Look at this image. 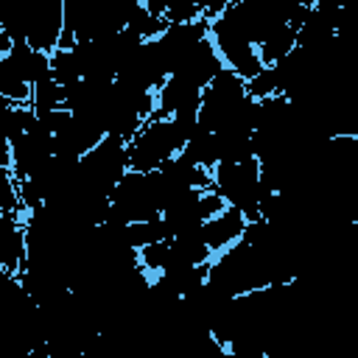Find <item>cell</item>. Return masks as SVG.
Returning a JSON list of instances; mask_svg holds the SVG:
<instances>
[{
	"instance_id": "cell-1",
	"label": "cell",
	"mask_w": 358,
	"mask_h": 358,
	"mask_svg": "<svg viewBox=\"0 0 358 358\" xmlns=\"http://www.w3.org/2000/svg\"><path fill=\"white\" fill-rule=\"evenodd\" d=\"M0 28L11 42L50 56L64 31V0H0Z\"/></svg>"
},
{
	"instance_id": "cell-2",
	"label": "cell",
	"mask_w": 358,
	"mask_h": 358,
	"mask_svg": "<svg viewBox=\"0 0 358 358\" xmlns=\"http://www.w3.org/2000/svg\"><path fill=\"white\" fill-rule=\"evenodd\" d=\"M137 0H64V31L59 48L120 34Z\"/></svg>"
},
{
	"instance_id": "cell-3",
	"label": "cell",
	"mask_w": 358,
	"mask_h": 358,
	"mask_svg": "<svg viewBox=\"0 0 358 358\" xmlns=\"http://www.w3.org/2000/svg\"><path fill=\"white\" fill-rule=\"evenodd\" d=\"M210 190L218 193L224 207L238 210L246 221L260 218V204L271 196L260 179V162L252 157L246 162H218L210 171Z\"/></svg>"
},
{
	"instance_id": "cell-4",
	"label": "cell",
	"mask_w": 358,
	"mask_h": 358,
	"mask_svg": "<svg viewBox=\"0 0 358 358\" xmlns=\"http://www.w3.org/2000/svg\"><path fill=\"white\" fill-rule=\"evenodd\" d=\"M207 36H210L215 53L221 56L224 67L232 70L235 76H241L243 81L255 78L263 70L257 48L246 39V34H243L235 11H232V3H224V8L207 20Z\"/></svg>"
},
{
	"instance_id": "cell-5",
	"label": "cell",
	"mask_w": 358,
	"mask_h": 358,
	"mask_svg": "<svg viewBox=\"0 0 358 358\" xmlns=\"http://www.w3.org/2000/svg\"><path fill=\"white\" fill-rule=\"evenodd\" d=\"M182 145H185V137L171 117H151L126 143L129 171L151 173V171L162 168L171 157H176L182 151Z\"/></svg>"
},
{
	"instance_id": "cell-6",
	"label": "cell",
	"mask_w": 358,
	"mask_h": 358,
	"mask_svg": "<svg viewBox=\"0 0 358 358\" xmlns=\"http://www.w3.org/2000/svg\"><path fill=\"white\" fill-rule=\"evenodd\" d=\"M129 171L126 162V143L103 137L92 151H87L78 159V179L87 190L109 196V190L123 179V173Z\"/></svg>"
},
{
	"instance_id": "cell-7",
	"label": "cell",
	"mask_w": 358,
	"mask_h": 358,
	"mask_svg": "<svg viewBox=\"0 0 358 358\" xmlns=\"http://www.w3.org/2000/svg\"><path fill=\"white\" fill-rule=\"evenodd\" d=\"M109 210L117 218H123L126 224L159 218V207H157L154 190L148 185V173L126 171L123 179L109 190Z\"/></svg>"
},
{
	"instance_id": "cell-8",
	"label": "cell",
	"mask_w": 358,
	"mask_h": 358,
	"mask_svg": "<svg viewBox=\"0 0 358 358\" xmlns=\"http://www.w3.org/2000/svg\"><path fill=\"white\" fill-rule=\"evenodd\" d=\"M218 210H224V201L213 190H187L182 193L171 207L162 210V224L168 238L185 235V232H199L207 218H213Z\"/></svg>"
},
{
	"instance_id": "cell-9",
	"label": "cell",
	"mask_w": 358,
	"mask_h": 358,
	"mask_svg": "<svg viewBox=\"0 0 358 358\" xmlns=\"http://www.w3.org/2000/svg\"><path fill=\"white\" fill-rule=\"evenodd\" d=\"M8 145H11V165L8 168H11L14 179H28L53 157V137L39 120L28 131L14 137Z\"/></svg>"
},
{
	"instance_id": "cell-10",
	"label": "cell",
	"mask_w": 358,
	"mask_h": 358,
	"mask_svg": "<svg viewBox=\"0 0 358 358\" xmlns=\"http://www.w3.org/2000/svg\"><path fill=\"white\" fill-rule=\"evenodd\" d=\"M53 137V154L56 157H67V159H81L87 151H92L101 140L103 131L98 123L78 117V115H67L62 120V126L50 134Z\"/></svg>"
},
{
	"instance_id": "cell-11",
	"label": "cell",
	"mask_w": 358,
	"mask_h": 358,
	"mask_svg": "<svg viewBox=\"0 0 358 358\" xmlns=\"http://www.w3.org/2000/svg\"><path fill=\"white\" fill-rule=\"evenodd\" d=\"M201 90L179 76H168L157 90L154 117H176V115H199Z\"/></svg>"
},
{
	"instance_id": "cell-12",
	"label": "cell",
	"mask_w": 358,
	"mask_h": 358,
	"mask_svg": "<svg viewBox=\"0 0 358 358\" xmlns=\"http://www.w3.org/2000/svg\"><path fill=\"white\" fill-rule=\"evenodd\" d=\"M243 229H246V218H243L238 210L224 207V210H218L213 218L204 221L201 238H204L207 249H210L213 257H215V255L227 252L229 246H235V243L243 238Z\"/></svg>"
},
{
	"instance_id": "cell-13",
	"label": "cell",
	"mask_w": 358,
	"mask_h": 358,
	"mask_svg": "<svg viewBox=\"0 0 358 358\" xmlns=\"http://www.w3.org/2000/svg\"><path fill=\"white\" fill-rule=\"evenodd\" d=\"M25 263V227L22 215L0 213V266L8 274H17Z\"/></svg>"
},
{
	"instance_id": "cell-14",
	"label": "cell",
	"mask_w": 358,
	"mask_h": 358,
	"mask_svg": "<svg viewBox=\"0 0 358 358\" xmlns=\"http://www.w3.org/2000/svg\"><path fill=\"white\" fill-rule=\"evenodd\" d=\"M210 266V263H207ZM207 266H193V263H168L159 274H154L159 282H165L179 299L196 294L207 282Z\"/></svg>"
},
{
	"instance_id": "cell-15",
	"label": "cell",
	"mask_w": 358,
	"mask_h": 358,
	"mask_svg": "<svg viewBox=\"0 0 358 358\" xmlns=\"http://www.w3.org/2000/svg\"><path fill=\"white\" fill-rule=\"evenodd\" d=\"M157 171H162L182 193H187V190H210V171H204V168H199V165H193L190 159H185L182 154H176V157H171L162 168H157Z\"/></svg>"
},
{
	"instance_id": "cell-16",
	"label": "cell",
	"mask_w": 358,
	"mask_h": 358,
	"mask_svg": "<svg viewBox=\"0 0 358 358\" xmlns=\"http://www.w3.org/2000/svg\"><path fill=\"white\" fill-rule=\"evenodd\" d=\"M171 246V263H193V266H207L213 260V252L207 249L201 229L199 232H185L168 238Z\"/></svg>"
},
{
	"instance_id": "cell-17",
	"label": "cell",
	"mask_w": 358,
	"mask_h": 358,
	"mask_svg": "<svg viewBox=\"0 0 358 358\" xmlns=\"http://www.w3.org/2000/svg\"><path fill=\"white\" fill-rule=\"evenodd\" d=\"M0 98L11 103H28L31 98V84L25 81L20 64L8 53L0 56Z\"/></svg>"
},
{
	"instance_id": "cell-18",
	"label": "cell",
	"mask_w": 358,
	"mask_h": 358,
	"mask_svg": "<svg viewBox=\"0 0 358 358\" xmlns=\"http://www.w3.org/2000/svg\"><path fill=\"white\" fill-rule=\"evenodd\" d=\"M185 159H190L193 165L204 168V171H213L218 165V145H215V134L213 131H204V129H196L187 143L182 145L179 151Z\"/></svg>"
},
{
	"instance_id": "cell-19",
	"label": "cell",
	"mask_w": 358,
	"mask_h": 358,
	"mask_svg": "<svg viewBox=\"0 0 358 358\" xmlns=\"http://www.w3.org/2000/svg\"><path fill=\"white\" fill-rule=\"evenodd\" d=\"M62 101H64V90L53 78H45V81H39V84L31 87L28 106L34 109V115H45V112H53V109L64 106Z\"/></svg>"
},
{
	"instance_id": "cell-20",
	"label": "cell",
	"mask_w": 358,
	"mask_h": 358,
	"mask_svg": "<svg viewBox=\"0 0 358 358\" xmlns=\"http://www.w3.org/2000/svg\"><path fill=\"white\" fill-rule=\"evenodd\" d=\"M48 59H50V78H53L62 90H67L70 84H76V81L81 78L78 64H76V59H73L70 48H56Z\"/></svg>"
},
{
	"instance_id": "cell-21",
	"label": "cell",
	"mask_w": 358,
	"mask_h": 358,
	"mask_svg": "<svg viewBox=\"0 0 358 358\" xmlns=\"http://www.w3.org/2000/svg\"><path fill=\"white\" fill-rule=\"evenodd\" d=\"M224 352H227V358H266L263 338L255 330H243L235 338H229L224 344Z\"/></svg>"
},
{
	"instance_id": "cell-22",
	"label": "cell",
	"mask_w": 358,
	"mask_h": 358,
	"mask_svg": "<svg viewBox=\"0 0 358 358\" xmlns=\"http://www.w3.org/2000/svg\"><path fill=\"white\" fill-rule=\"evenodd\" d=\"M168 232H165V224L162 218H151V221H140V224H129V243L131 249H143V246H151V243H159L165 241Z\"/></svg>"
},
{
	"instance_id": "cell-23",
	"label": "cell",
	"mask_w": 358,
	"mask_h": 358,
	"mask_svg": "<svg viewBox=\"0 0 358 358\" xmlns=\"http://www.w3.org/2000/svg\"><path fill=\"white\" fill-rule=\"evenodd\" d=\"M0 213H17V215H25V210H22V204H20L17 179H14L11 168H0Z\"/></svg>"
},
{
	"instance_id": "cell-24",
	"label": "cell",
	"mask_w": 358,
	"mask_h": 358,
	"mask_svg": "<svg viewBox=\"0 0 358 358\" xmlns=\"http://www.w3.org/2000/svg\"><path fill=\"white\" fill-rule=\"evenodd\" d=\"M8 48H11V39H8V36H6V31L0 28V56H3Z\"/></svg>"
},
{
	"instance_id": "cell-25",
	"label": "cell",
	"mask_w": 358,
	"mask_h": 358,
	"mask_svg": "<svg viewBox=\"0 0 358 358\" xmlns=\"http://www.w3.org/2000/svg\"><path fill=\"white\" fill-rule=\"evenodd\" d=\"M3 274H8V271H6V268H3V266H0V277H3Z\"/></svg>"
}]
</instances>
